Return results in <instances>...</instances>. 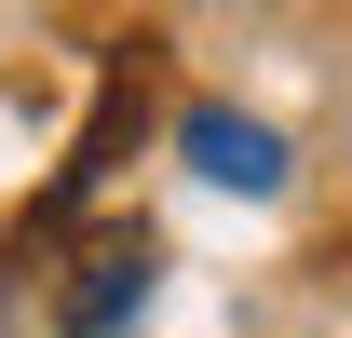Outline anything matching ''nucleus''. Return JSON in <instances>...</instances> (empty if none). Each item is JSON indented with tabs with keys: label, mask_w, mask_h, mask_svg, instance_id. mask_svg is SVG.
Wrapping results in <instances>:
<instances>
[{
	"label": "nucleus",
	"mask_w": 352,
	"mask_h": 338,
	"mask_svg": "<svg viewBox=\"0 0 352 338\" xmlns=\"http://www.w3.org/2000/svg\"><path fill=\"white\" fill-rule=\"evenodd\" d=\"M122 297H149V230H109V244L82 257V284H68V325H82V338H109V325H122Z\"/></svg>",
	"instance_id": "f257e3e1"
},
{
	"label": "nucleus",
	"mask_w": 352,
	"mask_h": 338,
	"mask_svg": "<svg viewBox=\"0 0 352 338\" xmlns=\"http://www.w3.org/2000/svg\"><path fill=\"white\" fill-rule=\"evenodd\" d=\"M190 149H204V176H230V190H271V176H285V149H271L258 122H230V109H204Z\"/></svg>",
	"instance_id": "f03ea898"
}]
</instances>
